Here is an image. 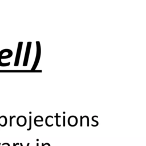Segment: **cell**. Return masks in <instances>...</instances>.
<instances>
[{
    "mask_svg": "<svg viewBox=\"0 0 146 146\" xmlns=\"http://www.w3.org/2000/svg\"><path fill=\"white\" fill-rule=\"evenodd\" d=\"M22 44V42H19V43L18 47V51H17V53L16 57H15V64H14V66H17L18 65L19 59V54H21Z\"/></svg>",
    "mask_w": 146,
    "mask_h": 146,
    "instance_id": "6da1fadb",
    "label": "cell"
},
{
    "mask_svg": "<svg viewBox=\"0 0 146 146\" xmlns=\"http://www.w3.org/2000/svg\"><path fill=\"white\" fill-rule=\"evenodd\" d=\"M30 46L29 45V43H27V50H26V55L25 57V60H24V63H23V66H26L27 63V60H28V55L29 53V50H30Z\"/></svg>",
    "mask_w": 146,
    "mask_h": 146,
    "instance_id": "7a4b0ae2",
    "label": "cell"
},
{
    "mask_svg": "<svg viewBox=\"0 0 146 146\" xmlns=\"http://www.w3.org/2000/svg\"><path fill=\"white\" fill-rule=\"evenodd\" d=\"M15 117V116H12V117H11V116H10V127H11V125H12V119H13V117Z\"/></svg>",
    "mask_w": 146,
    "mask_h": 146,
    "instance_id": "3957f363",
    "label": "cell"
},
{
    "mask_svg": "<svg viewBox=\"0 0 146 146\" xmlns=\"http://www.w3.org/2000/svg\"><path fill=\"white\" fill-rule=\"evenodd\" d=\"M13 145H14V146H15V144H14H14H13Z\"/></svg>",
    "mask_w": 146,
    "mask_h": 146,
    "instance_id": "277c9868",
    "label": "cell"
},
{
    "mask_svg": "<svg viewBox=\"0 0 146 146\" xmlns=\"http://www.w3.org/2000/svg\"><path fill=\"white\" fill-rule=\"evenodd\" d=\"M29 143H28V144H27V146H29Z\"/></svg>",
    "mask_w": 146,
    "mask_h": 146,
    "instance_id": "5b68a950",
    "label": "cell"
},
{
    "mask_svg": "<svg viewBox=\"0 0 146 146\" xmlns=\"http://www.w3.org/2000/svg\"><path fill=\"white\" fill-rule=\"evenodd\" d=\"M0 145H1V143H0Z\"/></svg>",
    "mask_w": 146,
    "mask_h": 146,
    "instance_id": "8992f818",
    "label": "cell"
}]
</instances>
